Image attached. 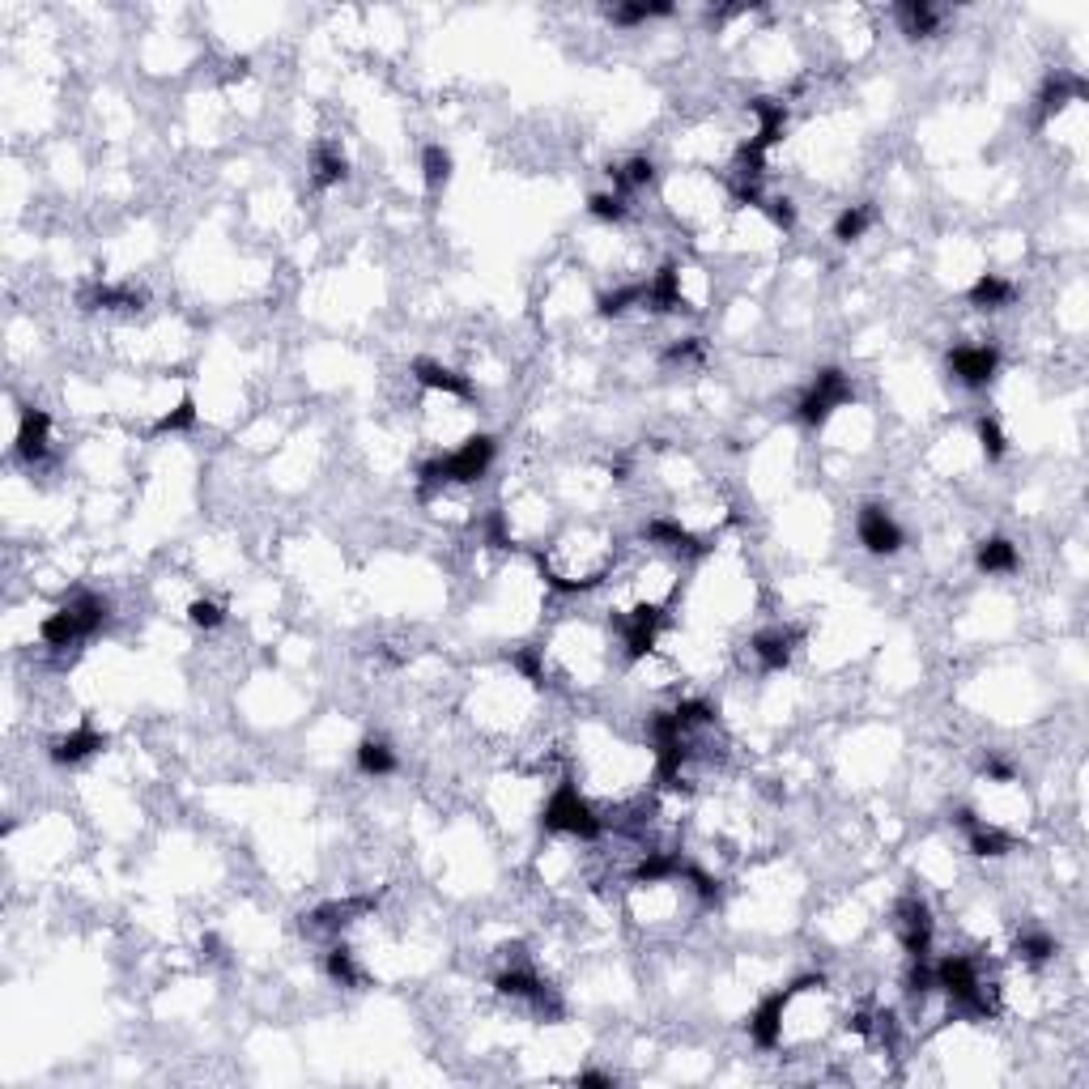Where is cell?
<instances>
[{"label": "cell", "instance_id": "ffe728a7", "mask_svg": "<svg viewBox=\"0 0 1089 1089\" xmlns=\"http://www.w3.org/2000/svg\"><path fill=\"white\" fill-rule=\"evenodd\" d=\"M324 970H328V979H332V983H341V987H358V983H362L354 953H349L345 945H332V949H328Z\"/></svg>", "mask_w": 1089, "mask_h": 1089}, {"label": "cell", "instance_id": "44dd1931", "mask_svg": "<svg viewBox=\"0 0 1089 1089\" xmlns=\"http://www.w3.org/2000/svg\"><path fill=\"white\" fill-rule=\"evenodd\" d=\"M422 179H426L430 192L447 188V179H451V154H447L443 145H426V154H422Z\"/></svg>", "mask_w": 1089, "mask_h": 1089}, {"label": "cell", "instance_id": "d4e9b609", "mask_svg": "<svg viewBox=\"0 0 1089 1089\" xmlns=\"http://www.w3.org/2000/svg\"><path fill=\"white\" fill-rule=\"evenodd\" d=\"M188 617H192V626H200V630H217V626L226 622V609L217 605V600H196Z\"/></svg>", "mask_w": 1089, "mask_h": 1089}, {"label": "cell", "instance_id": "4fadbf2b", "mask_svg": "<svg viewBox=\"0 0 1089 1089\" xmlns=\"http://www.w3.org/2000/svg\"><path fill=\"white\" fill-rule=\"evenodd\" d=\"M358 770L362 775H371V779L392 775L396 770V749L388 741H379V736H366V741L358 745Z\"/></svg>", "mask_w": 1089, "mask_h": 1089}, {"label": "cell", "instance_id": "d6986e66", "mask_svg": "<svg viewBox=\"0 0 1089 1089\" xmlns=\"http://www.w3.org/2000/svg\"><path fill=\"white\" fill-rule=\"evenodd\" d=\"M1017 958L1026 962V966H1043V962H1051L1055 958V936H1047V932H1021L1017 936Z\"/></svg>", "mask_w": 1089, "mask_h": 1089}, {"label": "cell", "instance_id": "3957f363", "mask_svg": "<svg viewBox=\"0 0 1089 1089\" xmlns=\"http://www.w3.org/2000/svg\"><path fill=\"white\" fill-rule=\"evenodd\" d=\"M851 400V379L843 375V371H822L817 375L813 383H809V392L800 396V405H796V417L804 426H822L826 417L834 413V409H843Z\"/></svg>", "mask_w": 1089, "mask_h": 1089}, {"label": "cell", "instance_id": "e0dca14e", "mask_svg": "<svg viewBox=\"0 0 1089 1089\" xmlns=\"http://www.w3.org/2000/svg\"><path fill=\"white\" fill-rule=\"evenodd\" d=\"M868 226H873V209H868V205H847L839 217H834V239H839V243H856V239H864Z\"/></svg>", "mask_w": 1089, "mask_h": 1089}, {"label": "cell", "instance_id": "cb8c5ba5", "mask_svg": "<svg viewBox=\"0 0 1089 1089\" xmlns=\"http://www.w3.org/2000/svg\"><path fill=\"white\" fill-rule=\"evenodd\" d=\"M196 422V405L192 400H179V405L171 413H162V422H158V434H175V430H188Z\"/></svg>", "mask_w": 1089, "mask_h": 1089}, {"label": "cell", "instance_id": "5bb4252c", "mask_svg": "<svg viewBox=\"0 0 1089 1089\" xmlns=\"http://www.w3.org/2000/svg\"><path fill=\"white\" fill-rule=\"evenodd\" d=\"M609 175H613V192L630 196V192H639V188H647V183L656 179V162H651V158H630L626 166H617V171H609Z\"/></svg>", "mask_w": 1089, "mask_h": 1089}, {"label": "cell", "instance_id": "7c38bea8", "mask_svg": "<svg viewBox=\"0 0 1089 1089\" xmlns=\"http://www.w3.org/2000/svg\"><path fill=\"white\" fill-rule=\"evenodd\" d=\"M1013 281H1004L1000 273H983L975 286H970V307H979V311H1000V307H1009L1013 303Z\"/></svg>", "mask_w": 1089, "mask_h": 1089}, {"label": "cell", "instance_id": "603a6c76", "mask_svg": "<svg viewBox=\"0 0 1089 1089\" xmlns=\"http://www.w3.org/2000/svg\"><path fill=\"white\" fill-rule=\"evenodd\" d=\"M979 443H983V456L987 460H1000L1004 451H1009V443H1004V430L992 422V417H983V422H979Z\"/></svg>", "mask_w": 1089, "mask_h": 1089}, {"label": "cell", "instance_id": "ac0fdd59", "mask_svg": "<svg viewBox=\"0 0 1089 1089\" xmlns=\"http://www.w3.org/2000/svg\"><path fill=\"white\" fill-rule=\"evenodd\" d=\"M898 18H902V30L915 39H924L936 30V22H941V13H936L932 5H924V0H911V5H898Z\"/></svg>", "mask_w": 1089, "mask_h": 1089}, {"label": "cell", "instance_id": "484cf974", "mask_svg": "<svg viewBox=\"0 0 1089 1089\" xmlns=\"http://www.w3.org/2000/svg\"><path fill=\"white\" fill-rule=\"evenodd\" d=\"M575 1081L579 1085H613V1077H605V1072H579Z\"/></svg>", "mask_w": 1089, "mask_h": 1089}, {"label": "cell", "instance_id": "9c48e42d", "mask_svg": "<svg viewBox=\"0 0 1089 1089\" xmlns=\"http://www.w3.org/2000/svg\"><path fill=\"white\" fill-rule=\"evenodd\" d=\"M413 375H417V383H422V388H430V392H443V396H456V400H473V383H468L460 371H447V366L430 362V358L413 362Z\"/></svg>", "mask_w": 1089, "mask_h": 1089}, {"label": "cell", "instance_id": "6da1fadb", "mask_svg": "<svg viewBox=\"0 0 1089 1089\" xmlns=\"http://www.w3.org/2000/svg\"><path fill=\"white\" fill-rule=\"evenodd\" d=\"M541 830L566 834V839H579V843H596L609 830V822L592 809V800L579 792V783H558L541 809Z\"/></svg>", "mask_w": 1089, "mask_h": 1089}, {"label": "cell", "instance_id": "8fae6325", "mask_svg": "<svg viewBox=\"0 0 1089 1089\" xmlns=\"http://www.w3.org/2000/svg\"><path fill=\"white\" fill-rule=\"evenodd\" d=\"M975 566H979L983 575H1013L1017 566H1021V554H1017L1013 541H1004V536H992V541L979 545Z\"/></svg>", "mask_w": 1089, "mask_h": 1089}, {"label": "cell", "instance_id": "7402d4cb", "mask_svg": "<svg viewBox=\"0 0 1089 1089\" xmlns=\"http://www.w3.org/2000/svg\"><path fill=\"white\" fill-rule=\"evenodd\" d=\"M588 213L596 222H626L630 200L622 192H596V196H588Z\"/></svg>", "mask_w": 1089, "mask_h": 1089}, {"label": "cell", "instance_id": "ba28073f", "mask_svg": "<svg viewBox=\"0 0 1089 1089\" xmlns=\"http://www.w3.org/2000/svg\"><path fill=\"white\" fill-rule=\"evenodd\" d=\"M47 443H52V417L43 409H26L18 426V456L26 464H39L47 456Z\"/></svg>", "mask_w": 1089, "mask_h": 1089}, {"label": "cell", "instance_id": "9a60e30c", "mask_svg": "<svg viewBox=\"0 0 1089 1089\" xmlns=\"http://www.w3.org/2000/svg\"><path fill=\"white\" fill-rule=\"evenodd\" d=\"M349 171V162L341 154V145H320L315 149V188H337V183L345 179Z\"/></svg>", "mask_w": 1089, "mask_h": 1089}, {"label": "cell", "instance_id": "8992f818", "mask_svg": "<svg viewBox=\"0 0 1089 1089\" xmlns=\"http://www.w3.org/2000/svg\"><path fill=\"white\" fill-rule=\"evenodd\" d=\"M787 1004H792V987H783V992L766 996L758 1009L749 1013V1038H753V1047L775 1051V1047L783 1043V1013H787Z\"/></svg>", "mask_w": 1089, "mask_h": 1089}, {"label": "cell", "instance_id": "277c9868", "mask_svg": "<svg viewBox=\"0 0 1089 1089\" xmlns=\"http://www.w3.org/2000/svg\"><path fill=\"white\" fill-rule=\"evenodd\" d=\"M856 536H860V545L868 549V554H877V558H890L907 545V532L898 528V519L885 507H864L856 515Z\"/></svg>", "mask_w": 1089, "mask_h": 1089}, {"label": "cell", "instance_id": "52a82bcc", "mask_svg": "<svg viewBox=\"0 0 1089 1089\" xmlns=\"http://www.w3.org/2000/svg\"><path fill=\"white\" fill-rule=\"evenodd\" d=\"M103 745H107L103 732L90 728V724H81V728H73V732H64L60 741H52V762H56V766H77V762L94 758V753L103 749Z\"/></svg>", "mask_w": 1089, "mask_h": 1089}, {"label": "cell", "instance_id": "7a4b0ae2", "mask_svg": "<svg viewBox=\"0 0 1089 1089\" xmlns=\"http://www.w3.org/2000/svg\"><path fill=\"white\" fill-rule=\"evenodd\" d=\"M103 622H107V600L94 596V592H81L77 600H69L64 609H56L52 617H47V622L39 626V639L47 647L64 651V647H77L81 639H90L94 630H103Z\"/></svg>", "mask_w": 1089, "mask_h": 1089}, {"label": "cell", "instance_id": "30bf717a", "mask_svg": "<svg viewBox=\"0 0 1089 1089\" xmlns=\"http://www.w3.org/2000/svg\"><path fill=\"white\" fill-rule=\"evenodd\" d=\"M792 647H796V634L779 626V630H762L758 639H753V656H758L766 673H779V668H787V660H792Z\"/></svg>", "mask_w": 1089, "mask_h": 1089}, {"label": "cell", "instance_id": "2e32d148", "mask_svg": "<svg viewBox=\"0 0 1089 1089\" xmlns=\"http://www.w3.org/2000/svg\"><path fill=\"white\" fill-rule=\"evenodd\" d=\"M668 13H673V5H664V0H634V5H617V9H609V22L613 26H643V22H651V18H668Z\"/></svg>", "mask_w": 1089, "mask_h": 1089}, {"label": "cell", "instance_id": "5b68a950", "mask_svg": "<svg viewBox=\"0 0 1089 1089\" xmlns=\"http://www.w3.org/2000/svg\"><path fill=\"white\" fill-rule=\"evenodd\" d=\"M996 366H1000V354H996V345H958L949 354V371L953 379L962 383V388H987V383L996 379Z\"/></svg>", "mask_w": 1089, "mask_h": 1089}]
</instances>
